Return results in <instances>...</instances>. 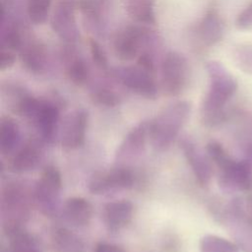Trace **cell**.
Instances as JSON below:
<instances>
[{"label": "cell", "mask_w": 252, "mask_h": 252, "mask_svg": "<svg viewBox=\"0 0 252 252\" xmlns=\"http://www.w3.org/2000/svg\"><path fill=\"white\" fill-rule=\"evenodd\" d=\"M20 59L23 67L32 73L41 74L48 62V53L44 43L32 36H27L20 49Z\"/></svg>", "instance_id": "17"}, {"label": "cell", "mask_w": 252, "mask_h": 252, "mask_svg": "<svg viewBox=\"0 0 252 252\" xmlns=\"http://www.w3.org/2000/svg\"><path fill=\"white\" fill-rule=\"evenodd\" d=\"M148 139L149 121H142L129 130L115 152V160L118 165H125L138 158L144 152Z\"/></svg>", "instance_id": "13"}, {"label": "cell", "mask_w": 252, "mask_h": 252, "mask_svg": "<svg viewBox=\"0 0 252 252\" xmlns=\"http://www.w3.org/2000/svg\"><path fill=\"white\" fill-rule=\"evenodd\" d=\"M246 133L248 135V141L252 142V117H250L247 121V125H246Z\"/></svg>", "instance_id": "37"}, {"label": "cell", "mask_w": 252, "mask_h": 252, "mask_svg": "<svg viewBox=\"0 0 252 252\" xmlns=\"http://www.w3.org/2000/svg\"><path fill=\"white\" fill-rule=\"evenodd\" d=\"M42 159V148L39 142L30 141L22 146L14 155L11 167L14 171L23 173L33 170Z\"/></svg>", "instance_id": "22"}, {"label": "cell", "mask_w": 252, "mask_h": 252, "mask_svg": "<svg viewBox=\"0 0 252 252\" xmlns=\"http://www.w3.org/2000/svg\"><path fill=\"white\" fill-rule=\"evenodd\" d=\"M189 65L185 56L177 51H168L160 65V86L169 96L180 94L187 86Z\"/></svg>", "instance_id": "10"}, {"label": "cell", "mask_w": 252, "mask_h": 252, "mask_svg": "<svg viewBox=\"0 0 252 252\" xmlns=\"http://www.w3.org/2000/svg\"><path fill=\"white\" fill-rule=\"evenodd\" d=\"M91 97L96 104L113 107L120 103V94L107 83H98L94 85L91 90Z\"/></svg>", "instance_id": "26"}, {"label": "cell", "mask_w": 252, "mask_h": 252, "mask_svg": "<svg viewBox=\"0 0 252 252\" xmlns=\"http://www.w3.org/2000/svg\"><path fill=\"white\" fill-rule=\"evenodd\" d=\"M77 9V0H55L50 26L64 43L75 44L80 37L76 19Z\"/></svg>", "instance_id": "11"}, {"label": "cell", "mask_w": 252, "mask_h": 252, "mask_svg": "<svg viewBox=\"0 0 252 252\" xmlns=\"http://www.w3.org/2000/svg\"><path fill=\"white\" fill-rule=\"evenodd\" d=\"M206 153L219 172V185L227 193L252 189V164L245 158H233L216 141L208 143Z\"/></svg>", "instance_id": "2"}, {"label": "cell", "mask_w": 252, "mask_h": 252, "mask_svg": "<svg viewBox=\"0 0 252 252\" xmlns=\"http://www.w3.org/2000/svg\"><path fill=\"white\" fill-rule=\"evenodd\" d=\"M157 33L153 27L131 24L118 29L111 37V47L114 55L122 62L137 59L146 44Z\"/></svg>", "instance_id": "6"}, {"label": "cell", "mask_w": 252, "mask_h": 252, "mask_svg": "<svg viewBox=\"0 0 252 252\" xmlns=\"http://www.w3.org/2000/svg\"><path fill=\"white\" fill-rule=\"evenodd\" d=\"M15 111L29 119L36 129L40 142L52 144L58 133L60 111L56 103L26 94Z\"/></svg>", "instance_id": "4"}, {"label": "cell", "mask_w": 252, "mask_h": 252, "mask_svg": "<svg viewBox=\"0 0 252 252\" xmlns=\"http://www.w3.org/2000/svg\"><path fill=\"white\" fill-rule=\"evenodd\" d=\"M223 222L242 252H252V220L248 216L243 198H233L225 207Z\"/></svg>", "instance_id": "8"}, {"label": "cell", "mask_w": 252, "mask_h": 252, "mask_svg": "<svg viewBox=\"0 0 252 252\" xmlns=\"http://www.w3.org/2000/svg\"><path fill=\"white\" fill-rule=\"evenodd\" d=\"M235 25L240 30L252 28V2L238 14Z\"/></svg>", "instance_id": "32"}, {"label": "cell", "mask_w": 252, "mask_h": 252, "mask_svg": "<svg viewBox=\"0 0 252 252\" xmlns=\"http://www.w3.org/2000/svg\"><path fill=\"white\" fill-rule=\"evenodd\" d=\"M111 0H77L85 25L97 36L103 35L106 29V19Z\"/></svg>", "instance_id": "16"}, {"label": "cell", "mask_w": 252, "mask_h": 252, "mask_svg": "<svg viewBox=\"0 0 252 252\" xmlns=\"http://www.w3.org/2000/svg\"><path fill=\"white\" fill-rule=\"evenodd\" d=\"M198 39L207 46L219 42L223 34V23L216 10H209L199 21L195 29Z\"/></svg>", "instance_id": "21"}, {"label": "cell", "mask_w": 252, "mask_h": 252, "mask_svg": "<svg viewBox=\"0 0 252 252\" xmlns=\"http://www.w3.org/2000/svg\"><path fill=\"white\" fill-rule=\"evenodd\" d=\"M199 252H239L238 246L223 237L207 234L199 242Z\"/></svg>", "instance_id": "27"}, {"label": "cell", "mask_w": 252, "mask_h": 252, "mask_svg": "<svg viewBox=\"0 0 252 252\" xmlns=\"http://www.w3.org/2000/svg\"><path fill=\"white\" fill-rule=\"evenodd\" d=\"M21 139L20 127L17 121L10 116L0 119V152L2 155H10L15 152Z\"/></svg>", "instance_id": "24"}, {"label": "cell", "mask_w": 252, "mask_h": 252, "mask_svg": "<svg viewBox=\"0 0 252 252\" xmlns=\"http://www.w3.org/2000/svg\"><path fill=\"white\" fill-rule=\"evenodd\" d=\"M162 249L164 252H178L180 249V243L179 239H177L175 236H168L163 240Z\"/></svg>", "instance_id": "34"}, {"label": "cell", "mask_w": 252, "mask_h": 252, "mask_svg": "<svg viewBox=\"0 0 252 252\" xmlns=\"http://www.w3.org/2000/svg\"><path fill=\"white\" fill-rule=\"evenodd\" d=\"M134 206L128 200L108 202L102 209V220L110 232H117L126 227L132 220Z\"/></svg>", "instance_id": "18"}, {"label": "cell", "mask_w": 252, "mask_h": 252, "mask_svg": "<svg viewBox=\"0 0 252 252\" xmlns=\"http://www.w3.org/2000/svg\"><path fill=\"white\" fill-rule=\"evenodd\" d=\"M52 0H26V11L29 20L34 25L46 22Z\"/></svg>", "instance_id": "28"}, {"label": "cell", "mask_w": 252, "mask_h": 252, "mask_svg": "<svg viewBox=\"0 0 252 252\" xmlns=\"http://www.w3.org/2000/svg\"><path fill=\"white\" fill-rule=\"evenodd\" d=\"M90 51H91V56L93 59V62L94 65L102 70V71H107L108 70V59L106 56V52L101 46V44L96 41L94 38L90 39Z\"/></svg>", "instance_id": "31"}, {"label": "cell", "mask_w": 252, "mask_h": 252, "mask_svg": "<svg viewBox=\"0 0 252 252\" xmlns=\"http://www.w3.org/2000/svg\"><path fill=\"white\" fill-rule=\"evenodd\" d=\"M61 212L64 220L76 227L88 225L94 215L92 204L82 197H71L67 199L62 205Z\"/></svg>", "instance_id": "20"}, {"label": "cell", "mask_w": 252, "mask_h": 252, "mask_svg": "<svg viewBox=\"0 0 252 252\" xmlns=\"http://www.w3.org/2000/svg\"><path fill=\"white\" fill-rule=\"evenodd\" d=\"M233 60L242 71L252 74V44H240L235 47Z\"/></svg>", "instance_id": "30"}, {"label": "cell", "mask_w": 252, "mask_h": 252, "mask_svg": "<svg viewBox=\"0 0 252 252\" xmlns=\"http://www.w3.org/2000/svg\"><path fill=\"white\" fill-rule=\"evenodd\" d=\"M51 242L57 252H85L84 240L66 227H58L52 232Z\"/></svg>", "instance_id": "25"}, {"label": "cell", "mask_w": 252, "mask_h": 252, "mask_svg": "<svg viewBox=\"0 0 252 252\" xmlns=\"http://www.w3.org/2000/svg\"><path fill=\"white\" fill-rule=\"evenodd\" d=\"M206 69L210 83L201 105V118L205 125L213 127L223 121L225 105L235 94L237 82L218 61H209Z\"/></svg>", "instance_id": "1"}, {"label": "cell", "mask_w": 252, "mask_h": 252, "mask_svg": "<svg viewBox=\"0 0 252 252\" xmlns=\"http://www.w3.org/2000/svg\"><path fill=\"white\" fill-rule=\"evenodd\" d=\"M62 177L54 165H47L40 173L33 189L32 199L38 211L45 217L53 218L61 211Z\"/></svg>", "instance_id": "7"}, {"label": "cell", "mask_w": 252, "mask_h": 252, "mask_svg": "<svg viewBox=\"0 0 252 252\" xmlns=\"http://www.w3.org/2000/svg\"><path fill=\"white\" fill-rule=\"evenodd\" d=\"M154 74L137 64L119 66L110 70V76L118 84L147 99H156L158 94Z\"/></svg>", "instance_id": "9"}, {"label": "cell", "mask_w": 252, "mask_h": 252, "mask_svg": "<svg viewBox=\"0 0 252 252\" xmlns=\"http://www.w3.org/2000/svg\"><path fill=\"white\" fill-rule=\"evenodd\" d=\"M123 8L133 23L156 27V0H122Z\"/></svg>", "instance_id": "23"}, {"label": "cell", "mask_w": 252, "mask_h": 252, "mask_svg": "<svg viewBox=\"0 0 252 252\" xmlns=\"http://www.w3.org/2000/svg\"><path fill=\"white\" fill-rule=\"evenodd\" d=\"M134 174L126 165H117L107 170L94 172L89 182V191L95 195L129 189L134 184Z\"/></svg>", "instance_id": "12"}, {"label": "cell", "mask_w": 252, "mask_h": 252, "mask_svg": "<svg viewBox=\"0 0 252 252\" xmlns=\"http://www.w3.org/2000/svg\"><path fill=\"white\" fill-rule=\"evenodd\" d=\"M180 148L198 183L201 186H207L213 176V168L208 155L189 138L180 141Z\"/></svg>", "instance_id": "15"}, {"label": "cell", "mask_w": 252, "mask_h": 252, "mask_svg": "<svg viewBox=\"0 0 252 252\" xmlns=\"http://www.w3.org/2000/svg\"><path fill=\"white\" fill-rule=\"evenodd\" d=\"M93 252H125L124 249L116 244L99 242L95 245Z\"/></svg>", "instance_id": "35"}, {"label": "cell", "mask_w": 252, "mask_h": 252, "mask_svg": "<svg viewBox=\"0 0 252 252\" xmlns=\"http://www.w3.org/2000/svg\"><path fill=\"white\" fill-rule=\"evenodd\" d=\"M16 62V52L10 49H0V70L5 71L11 68Z\"/></svg>", "instance_id": "33"}, {"label": "cell", "mask_w": 252, "mask_h": 252, "mask_svg": "<svg viewBox=\"0 0 252 252\" xmlns=\"http://www.w3.org/2000/svg\"><path fill=\"white\" fill-rule=\"evenodd\" d=\"M11 252H42L37 241L24 230L12 235Z\"/></svg>", "instance_id": "29"}, {"label": "cell", "mask_w": 252, "mask_h": 252, "mask_svg": "<svg viewBox=\"0 0 252 252\" xmlns=\"http://www.w3.org/2000/svg\"><path fill=\"white\" fill-rule=\"evenodd\" d=\"M31 215V196L23 184L9 182L1 191V221L10 236L23 230Z\"/></svg>", "instance_id": "5"}, {"label": "cell", "mask_w": 252, "mask_h": 252, "mask_svg": "<svg viewBox=\"0 0 252 252\" xmlns=\"http://www.w3.org/2000/svg\"><path fill=\"white\" fill-rule=\"evenodd\" d=\"M62 58L69 81L79 87L87 84L90 79V68L85 59L76 52L75 44L65 43Z\"/></svg>", "instance_id": "19"}, {"label": "cell", "mask_w": 252, "mask_h": 252, "mask_svg": "<svg viewBox=\"0 0 252 252\" xmlns=\"http://www.w3.org/2000/svg\"><path fill=\"white\" fill-rule=\"evenodd\" d=\"M244 206H245V210H246L248 216L252 220V194L248 195L244 199Z\"/></svg>", "instance_id": "36"}, {"label": "cell", "mask_w": 252, "mask_h": 252, "mask_svg": "<svg viewBox=\"0 0 252 252\" xmlns=\"http://www.w3.org/2000/svg\"><path fill=\"white\" fill-rule=\"evenodd\" d=\"M191 114V104L186 100L175 101L164 107L149 121V140L156 151L167 150L178 137Z\"/></svg>", "instance_id": "3"}, {"label": "cell", "mask_w": 252, "mask_h": 252, "mask_svg": "<svg viewBox=\"0 0 252 252\" xmlns=\"http://www.w3.org/2000/svg\"><path fill=\"white\" fill-rule=\"evenodd\" d=\"M89 124V114L84 108L70 112L63 123L60 142L64 150L72 151L82 147L86 140Z\"/></svg>", "instance_id": "14"}]
</instances>
